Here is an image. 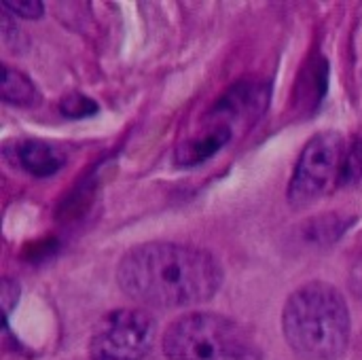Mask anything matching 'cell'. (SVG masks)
<instances>
[{
  "mask_svg": "<svg viewBox=\"0 0 362 360\" xmlns=\"http://www.w3.org/2000/svg\"><path fill=\"white\" fill-rule=\"evenodd\" d=\"M117 284L127 297L151 308H189L216 295L223 284V267L204 248L146 242L123 255Z\"/></svg>",
  "mask_w": 362,
  "mask_h": 360,
  "instance_id": "1",
  "label": "cell"
},
{
  "mask_svg": "<svg viewBox=\"0 0 362 360\" xmlns=\"http://www.w3.org/2000/svg\"><path fill=\"white\" fill-rule=\"evenodd\" d=\"M350 329L348 303L327 282H308L284 303V339L303 360H339L348 350Z\"/></svg>",
  "mask_w": 362,
  "mask_h": 360,
  "instance_id": "2",
  "label": "cell"
},
{
  "mask_svg": "<svg viewBox=\"0 0 362 360\" xmlns=\"http://www.w3.org/2000/svg\"><path fill=\"white\" fill-rule=\"evenodd\" d=\"M161 346L170 360H263L244 325L212 312L180 316L165 329Z\"/></svg>",
  "mask_w": 362,
  "mask_h": 360,
  "instance_id": "3",
  "label": "cell"
},
{
  "mask_svg": "<svg viewBox=\"0 0 362 360\" xmlns=\"http://www.w3.org/2000/svg\"><path fill=\"white\" fill-rule=\"evenodd\" d=\"M348 146L339 132L316 134L299 155L286 197L293 208L316 204L331 189L341 185Z\"/></svg>",
  "mask_w": 362,
  "mask_h": 360,
  "instance_id": "4",
  "label": "cell"
},
{
  "mask_svg": "<svg viewBox=\"0 0 362 360\" xmlns=\"http://www.w3.org/2000/svg\"><path fill=\"white\" fill-rule=\"evenodd\" d=\"M155 318L144 310L123 308L106 314L89 344V360H142L155 342Z\"/></svg>",
  "mask_w": 362,
  "mask_h": 360,
  "instance_id": "5",
  "label": "cell"
},
{
  "mask_svg": "<svg viewBox=\"0 0 362 360\" xmlns=\"http://www.w3.org/2000/svg\"><path fill=\"white\" fill-rule=\"evenodd\" d=\"M272 98V85L265 81H240L229 87L208 112V123L227 129H248L267 110Z\"/></svg>",
  "mask_w": 362,
  "mask_h": 360,
  "instance_id": "6",
  "label": "cell"
},
{
  "mask_svg": "<svg viewBox=\"0 0 362 360\" xmlns=\"http://www.w3.org/2000/svg\"><path fill=\"white\" fill-rule=\"evenodd\" d=\"M4 155L25 174L34 178L55 176L68 161L66 151L57 144L45 140H19L13 146H6Z\"/></svg>",
  "mask_w": 362,
  "mask_h": 360,
  "instance_id": "7",
  "label": "cell"
},
{
  "mask_svg": "<svg viewBox=\"0 0 362 360\" xmlns=\"http://www.w3.org/2000/svg\"><path fill=\"white\" fill-rule=\"evenodd\" d=\"M329 87V62L325 55H310L308 62L303 64L297 85H295V98H293V108L299 115H310L314 112L320 102L325 100Z\"/></svg>",
  "mask_w": 362,
  "mask_h": 360,
  "instance_id": "8",
  "label": "cell"
},
{
  "mask_svg": "<svg viewBox=\"0 0 362 360\" xmlns=\"http://www.w3.org/2000/svg\"><path fill=\"white\" fill-rule=\"evenodd\" d=\"M233 138V132L227 127H214L210 125L204 134H197L182 144L176 146L174 151V161L182 168H193L202 166L208 159H212L223 146H227Z\"/></svg>",
  "mask_w": 362,
  "mask_h": 360,
  "instance_id": "9",
  "label": "cell"
},
{
  "mask_svg": "<svg viewBox=\"0 0 362 360\" xmlns=\"http://www.w3.org/2000/svg\"><path fill=\"white\" fill-rule=\"evenodd\" d=\"M2 100L17 108H36L42 102V95L38 87L25 76L23 72L4 66L2 68V87H0Z\"/></svg>",
  "mask_w": 362,
  "mask_h": 360,
  "instance_id": "10",
  "label": "cell"
},
{
  "mask_svg": "<svg viewBox=\"0 0 362 360\" xmlns=\"http://www.w3.org/2000/svg\"><path fill=\"white\" fill-rule=\"evenodd\" d=\"M356 223L354 216L346 219V216H339V214H325V216H318V219H312L303 229V238L318 244V246H329L333 242H337L352 225Z\"/></svg>",
  "mask_w": 362,
  "mask_h": 360,
  "instance_id": "11",
  "label": "cell"
},
{
  "mask_svg": "<svg viewBox=\"0 0 362 360\" xmlns=\"http://www.w3.org/2000/svg\"><path fill=\"white\" fill-rule=\"evenodd\" d=\"M100 110L98 102L91 100L85 93L78 91H70L59 100V112L66 119H85V117H93Z\"/></svg>",
  "mask_w": 362,
  "mask_h": 360,
  "instance_id": "12",
  "label": "cell"
},
{
  "mask_svg": "<svg viewBox=\"0 0 362 360\" xmlns=\"http://www.w3.org/2000/svg\"><path fill=\"white\" fill-rule=\"evenodd\" d=\"M358 182H362V138L356 140L352 146H348L344 176H341V185H358Z\"/></svg>",
  "mask_w": 362,
  "mask_h": 360,
  "instance_id": "13",
  "label": "cell"
},
{
  "mask_svg": "<svg viewBox=\"0 0 362 360\" xmlns=\"http://www.w3.org/2000/svg\"><path fill=\"white\" fill-rule=\"evenodd\" d=\"M2 6H4V11L17 15L21 19H38L45 13V4L40 0H17V2L4 0Z\"/></svg>",
  "mask_w": 362,
  "mask_h": 360,
  "instance_id": "14",
  "label": "cell"
},
{
  "mask_svg": "<svg viewBox=\"0 0 362 360\" xmlns=\"http://www.w3.org/2000/svg\"><path fill=\"white\" fill-rule=\"evenodd\" d=\"M17 299H19V284L11 278H4L0 284V301H2V310H4V323L8 320Z\"/></svg>",
  "mask_w": 362,
  "mask_h": 360,
  "instance_id": "15",
  "label": "cell"
},
{
  "mask_svg": "<svg viewBox=\"0 0 362 360\" xmlns=\"http://www.w3.org/2000/svg\"><path fill=\"white\" fill-rule=\"evenodd\" d=\"M348 284H350V291L362 299V259L358 263H354V267L350 272V282Z\"/></svg>",
  "mask_w": 362,
  "mask_h": 360,
  "instance_id": "16",
  "label": "cell"
}]
</instances>
